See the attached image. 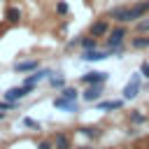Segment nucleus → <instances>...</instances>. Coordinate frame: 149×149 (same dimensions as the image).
I'll return each instance as SVG.
<instances>
[{
    "label": "nucleus",
    "mask_w": 149,
    "mask_h": 149,
    "mask_svg": "<svg viewBox=\"0 0 149 149\" xmlns=\"http://www.w3.org/2000/svg\"><path fill=\"white\" fill-rule=\"evenodd\" d=\"M149 16V0H137V2H130V5H116L107 12V19L114 21V23H137L140 19Z\"/></svg>",
    "instance_id": "nucleus-1"
},
{
    "label": "nucleus",
    "mask_w": 149,
    "mask_h": 149,
    "mask_svg": "<svg viewBox=\"0 0 149 149\" xmlns=\"http://www.w3.org/2000/svg\"><path fill=\"white\" fill-rule=\"evenodd\" d=\"M126 40H128V26H123V23H116V26H112V30H109V35L105 37V49H123L126 47Z\"/></svg>",
    "instance_id": "nucleus-2"
},
{
    "label": "nucleus",
    "mask_w": 149,
    "mask_h": 149,
    "mask_svg": "<svg viewBox=\"0 0 149 149\" xmlns=\"http://www.w3.org/2000/svg\"><path fill=\"white\" fill-rule=\"evenodd\" d=\"M140 91H142V74H140V72H135V74L130 77V81L123 86L121 98H123V100H135V98L140 95Z\"/></svg>",
    "instance_id": "nucleus-3"
},
{
    "label": "nucleus",
    "mask_w": 149,
    "mask_h": 149,
    "mask_svg": "<svg viewBox=\"0 0 149 149\" xmlns=\"http://www.w3.org/2000/svg\"><path fill=\"white\" fill-rule=\"evenodd\" d=\"M109 30H112V23H109L107 16H105V19H95V21L88 26V35H93V37H107Z\"/></svg>",
    "instance_id": "nucleus-4"
},
{
    "label": "nucleus",
    "mask_w": 149,
    "mask_h": 149,
    "mask_svg": "<svg viewBox=\"0 0 149 149\" xmlns=\"http://www.w3.org/2000/svg\"><path fill=\"white\" fill-rule=\"evenodd\" d=\"M35 86H12V88H7L5 91V100H9V102H19V100H23L30 91H33Z\"/></svg>",
    "instance_id": "nucleus-5"
},
{
    "label": "nucleus",
    "mask_w": 149,
    "mask_h": 149,
    "mask_svg": "<svg viewBox=\"0 0 149 149\" xmlns=\"http://www.w3.org/2000/svg\"><path fill=\"white\" fill-rule=\"evenodd\" d=\"M109 79V72H100V70H91V72H86V74H81V84L84 86H91V84H105Z\"/></svg>",
    "instance_id": "nucleus-6"
},
{
    "label": "nucleus",
    "mask_w": 149,
    "mask_h": 149,
    "mask_svg": "<svg viewBox=\"0 0 149 149\" xmlns=\"http://www.w3.org/2000/svg\"><path fill=\"white\" fill-rule=\"evenodd\" d=\"M102 86H105V84H91V86H84V93H81L84 102H98V100L102 98V93H105Z\"/></svg>",
    "instance_id": "nucleus-7"
},
{
    "label": "nucleus",
    "mask_w": 149,
    "mask_h": 149,
    "mask_svg": "<svg viewBox=\"0 0 149 149\" xmlns=\"http://www.w3.org/2000/svg\"><path fill=\"white\" fill-rule=\"evenodd\" d=\"M109 56H112L109 49H88V51H81L84 61H102V58H109Z\"/></svg>",
    "instance_id": "nucleus-8"
},
{
    "label": "nucleus",
    "mask_w": 149,
    "mask_h": 149,
    "mask_svg": "<svg viewBox=\"0 0 149 149\" xmlns=\"http://www.w3.org/2000/svg\"><path fill=\"white\" fill-rule=\"evenodd\" d=\"M49 74H51L49 70H40V68H37V70H33V72H30V74H28V77L23 79V84H26V86H35L37 81H42V79H47Z\"/></svg>",
    "instance_id": "nucleus-9"
},
{
    "label": "nucleus",
    "mask_w": 149,
    "mask_h": 149,
    "mask_svg": "<svg viewBox=\"0 0 149 149\" xmlns=\"http://www.w3.org/2000/svg\"><path fill=\"white\" fill-rule=\"evenodd\" d=\"M37 68H40V61H35V58H30V61H16L14 63V70L16 72H33Z\"/></svg>",
    "instance_id": "nucleus-10"
},
{
    "label": "nucleus",
    "mask_w": 149,
    "mask_h": 149,
    "mask_svg": "<svg viewBox=\"0 0 149 149\" xmlns=\"http://www.w3.org/2000/svg\"><path fill=\"white\" fill-rule=\"evenodd\" d=\"M123 102H126L123 98H121V100H100V102H98V109H100V112H114V109H121Z\"/></svg>",
    "instance_id": "nucleus-11"
},
{
    "label": "nucleus",
    "mask_w": 149,
    "mask_h": 149,
    "mask_svg": "<svg viewBox=\"0 0 149 149\" xmlns=\"http://www.w3.org/2000/svg\"><path fill=\"white\" fill-rule=\"evenodd\" d=\"M130 47L137 49V51L149 49V35H140V33H135V37H130Z\"/></svg>",
    "instance_id": "nucleus-12"
},
{
    "label": "nucleus",
    "mask_w": 149,
    "mask_h": 149,
    "mask_svg": "<svg viewBox=\"0 0 149 149\" xmlns=\"http://www.w3.org/2000/svg\"><path fill=\"white\" fill-rule=\"evenodd\" d=\"M54 107H56V109H65V112H72V114L79 109V107H77V100H74V102H70V100H63V98H54Z\"/></svg>",
    "instance_id": "nucleus-13"
},
{
    "label": "nucleus",
    "mask_w": 149,
    "mask_h": 149,
    "mask_svg": "<svg viewBox=\"0 0 149 149\" xmlns=\"http://www.w3.org/2000/svg\"><path fill=\"white\" fill-rule=\"evenodd\" d=\"M58 98H63V100H70V102H74L77 98H79V91L74 88V86H63L61 88V95Z\"/></svg>",
    "instance_id": "nucleus-14"
},
{
    "label": "nucleus",
    "mask_w": 149,
    "mask_h": 149,
    "mask_svg": "<svg viewBox=\"0 0 149 149\" xmlns=\"http://www.w3.org/2000/svg\"><path fill=\"white\" fill-rule=\"evenodd\" d=\"M79 47H81V51L98 49V37H93V35H86V37H81V40H79Z\"/></svg>",
    "instance_id": "nucleus-15"
},
{
    "label": "nucleus",
    "mask_w": 149,
    "mask_h": 149,
    "mask_svg": "<svg viewBox=\"0 0 149 149\" xmlns=\"http://www.w3.org/2000/svg\"><path fill=\"white\" fill-rule=\"evenodd\" d=\"M79 133H81V135H86V137H91V140H98V137L102 135V130H100L98 126H81V128H79Z\"/></svg>",
    "instance_id": "nucleus-16"
},
{
    "label": "nucleus",
    "mask_w": 149,
    "mask_h": 149,
    "mask_svg": "<svg viewBox=\"0 0 149 149\" xmlns=\"http://www.w3.org/2000/svg\"><path fill=\"white\" fill-rule=\"evenodd\" d=\"M128 121H130L133 126H142V123H147V114H142L140 109H133V112L128 114Z\"/></svg>",
    "instance_id": "nucleus-17"
},
{
    "label": "nucleus",
    "mask_w": 149,
    "mask_h": 149,
    "mask_svg": "<svg viewBox=\"0 0 149 149\" xmlns=\"http://www.w3.org/2000/svg\"><path fill=\"white\" fill-rule=\"evenodd\" d=\"M54 147H56V149H72V147H70V137H68L65 133H58V135L54 137Z\"/></svg>",
    "instance_id": "nucleus-18"
},
{
    "label": "nucleus",
    "mask_w": 149,
    "mask_h": 149,
    "mask_svg": "<svg viewBox=\"0 0 149 149\" xmlns=\"http://www.w3.org/2000/svg\"><path fill=\"white\" fill-rule=\"evenodd\" d=\"M5 19H7L9 23H19V21H21V9H19V7H7Z\"/></svg>",
    "instance_id": "nucleus-19"
},
{
    "label": "nucleus",
    "mask_w": 149,
    "mask_h": 149,
    "mask_svg": "<svg viewBox=\"0 0 149 149\" xmlns=\"http://www.w3.org/2000/svg\"><path fill=\"white\" fill-rule=\"evenodd\" d=\"M135 33H140V35H149V16L140 19V21L135 23Z\"/></svg>",
    "instance_id": "nucleus-20"
},
{
    "label": "nucleus",
    "mask_w": 149,
    "mask_h": 149,
    "mask_svg": "<svg viewBox=\"0 0 149 149\" xmlns=\"http://www.w3.org/2000/svg\"><path fill=\"white\" fill-rule=\"evenodd\" d=\"M49 84H51L54 88H63V86H65V79H63V77H49Z\"/></svg>",
    "instance_id": "nucleus-21"
},
{
    "label": "nucleus",
    "mask_w": 149,
    "mask_h": 149,
    "mask_svg": "<svg viewBox=\"0 0 149 149\" xmlns=\"http://www.w3.org/2000/svg\"><path fill=\"white\" fill-rule=\"evenodd\" d=\"M37 149H56V147H54V140H40Z\"/></svg>",
    "instance_id": "nucleus-22"
},
{
    "label": "nucleus",
    "mask_w": 149,
    "mask_h": 149,
    "mask_svg": "<svg viewBox=\"0 0 149 149\" xmlns=\"http://www.w3.org/2000/svg\"><path fill=\"white\" fill-rule=\"evenodd\" d=\"M56 12H58L61 16H63V14H68V12H70V7H68V2H58V5H56Z\"/></svg>",
    "instance_id": "nucleus-23"
},
{
    "label": "nucleus",
    "mask_w": 149,
    "mask_h": 149,
    "mask_svg": "<svg viewBox=\"0 0 149 149\" xmlns=\"http://www.w3.org/2000/svg\"><path fill=\"white\" fill-rule=\"evenodd\" d=\"M23 126H28V128H35V130H40V123H37L35 119H28V116L23 119Z\"/></svg>",
    "instance_id": "nucleus-24"
},
{
    "label": "nucleus",
    "mask_w": 149,
    "mask_h": 149,
    "mask_svg": "<svg viewBox=\"0 0 149 149\" xmlns=\"http://www.w3.org/2000/svg\"><path fill=\"white\" fill-rule=\"evenodd\" d=\"M140 74H142V77H147V79H149V61H144V63H142V65H140Z\"/></svg>",
    "instance_id": "nucleus-25"
},
{
    "label": "nucleus",
    "mask_w": 149,
    "mask_h": 149,
    "mask_svg": "<svg viewBox=\"0 0 149 149\" xmlns=\"http://www.w3.org/2000/svg\"><path fill=\"white\" fill-rule=\"evenodd\" d=\"M72 149H93V147H88V144H86V147H72Z\"/></svg>",
    "instance_id": "nucleus-26"
},
{
    "label": "nucleus",
    "mask_w": 149,
    "mask_h": 149,
    "mask_svg": "<svg viewBox=\"0 0 149 149\" xmlns=\"http://www.w3.org/2000/svg\"><path fill=\"white\" fill-rule=\"evenodd\" d=\"M0 119H5V112H0Z\"/></svg>",
    "instance_id": "nucleus-27"
}]
</instances>
